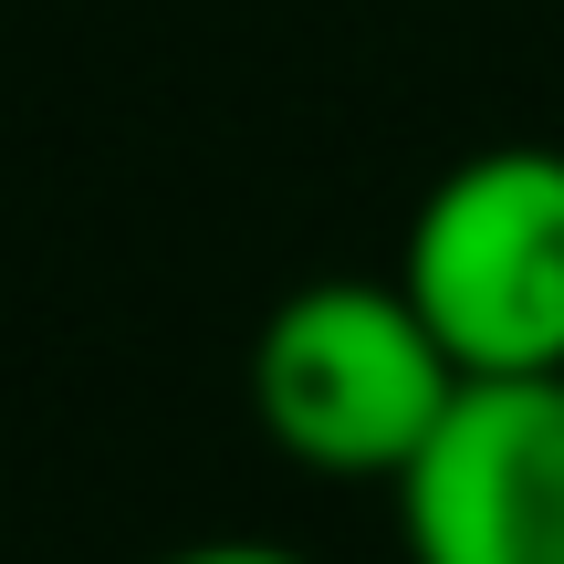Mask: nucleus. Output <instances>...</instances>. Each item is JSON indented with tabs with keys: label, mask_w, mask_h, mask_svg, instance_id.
<instances>
[{
	"label": "nucleus",
	"mask_w": 564,
	"mask_h": 564,
	"mask_svg": "<svg viewBox=\"0 0 564 564\" xmlns=\"http://www.w3.org/2000/svg\"><path fill=\"white\" fill-rule=\"evenodd\" d=\"M147 564H314V554L262 544V533H209V544H167V554H147Z\"/></svg>",
	"instance_id": "4"
},
{
	"label": "nucleus",
	"mask_w": 564,
	"mask_h": 564,
	"mask_svg": "<svg viewBox=\"0 0 564 564\" xmlns=\"http://www.w3.org/2000/svg\"><path fill=\"white\" fill-rule=\"evenodd\" d=\"M251 419L293 470L314 481H408L429 429L460 398V356L429 335L398 272H324L293 282L262 324H251Z\"/></svg>",
	"instance_id": "1"
},
{
	"label": "nucleus",
	"mask_w": 564,
	"mask_h": 564,
	"mask_svg": "<svg viewBox=\"0 0 564 564\" xmlns=\"http://www.w3.org/2000/svg\"><path fill=\"white\" fill-rule=\"evenodd\" d=\"M408 564H564V377H470L398 481Z\"/></svg>",
	"instance_id": "3"
},
{
	"label": "nucleus",
	"mask_w": 564,
	"mask_h": 564,
	"mask_svg": "<svg viewBox=\"0 0 564 564\" xmlns=\"http://www.w3.org/2000/svg\"><path fill=\"white\" fill-rule=\"evenodd\" d=\"M398 282L460 377H564V147L512 137L440 167Z\"/></svg>",
	"instance_id": "2"
}]
</instances>
